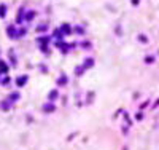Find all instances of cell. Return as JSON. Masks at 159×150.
<instances>
[{
  "label": "cell",
  "mask_w": 159,
  "mask_h": 150,
  "mask_svg": "<svg viewBox=\"0 0 159 150\" xmlns=\"http://www.w3.org/2000/svg\"><path fill=\"white\" fill-rule=\"evenodd\" d=\"M26 81H27V77H26V75H22V77H19V78H18V81H16V83H18L19 86H22Z\"/></svg>",
  "instance_id": "cell-1"
},
{
  "label": "cell",
  "mask_w": 159,
  "mask_h": 150,
  "mask_svg": "<svg viewBox=\"0 0 159 150\" xmlns=\"http://www.w3.org/2000/svg\"><path fill=\"white\" fill-rule=\"evenodd\" d=\"M8 35H10V37H16V32H14V27L13 26L8 27Z\"/></svg>",
  "instance_id": "cell-2"
},
{
  "label": "cell",
  "mask_w": 159,
  "mask_h": 150,
  "mask_svg": "<svg viewBox=\"0 0 159 150\" xmlns=\"http://www.w3.org/2000/svg\"><path fill=\"white\" fill-rule=\"evenodd\" d=\"M6 70H8V69H6V65H5V62H2V61H0V72H3V73H5Z\"/></svg>",
  "instance_id": "cell-3"
},
{
  "label": "cell",
  "mask_w": 159,
  "mask_h": 150,
  "mask_svg": "<svg viewBox=\"0 0 159 150\" xmlns=\"http://www.w3.org/2000/svg\"><path fill=\"white\" fill-rule=\"evenodd\" d=\"M57 83H59V85H65V83H67V77H65V75H64V77H61Z\"/></svg>",
  "instance_id": "cell-4"
},
{
  "label": "cell",
  "mask_w": 159,
  "mask_h": 150,
  "mask_svg": "<svg viewBox=\"0 0 159 150\" xmlns=\"http://www.w3.org/2000/svg\"><path fill=\"white\" fill-rule=\"evenodd\" d=\"M62 32H65V34H69L70 31H69V26L65 24V26H62Z\"/></svg>",
  "instance_id": "cell-5"
},
{
  "label": "cell",
  "mask_w": 159,
  "mask_h": 150,
  "mask_svg": "<svg viewBox=\"0 0 159 150\" xmlns=\"http://www.w3.org/2000/svg\"><path fill=\"white\" fill-rule=\"evenodd\" d=\"M56 96H57V91H51V93H49V99H51V98L54 99Z\"/></svg>",
  "instance_id": "cell-6"
},
{
  "label": "cell",
  "mask_w": 159,
  "mask_h": 150,
  "mask_svg": "<svg viewBox=\"0 0 159 150\" xmlns=\"http://www.w3.org/2000/svg\"><path fill=\"white\" fill-rule=\"evenodd\" d=\"M0 16H5V6H0Z\"/></svg>",
  "instance_id": "cell-7"
}]
</instances>
